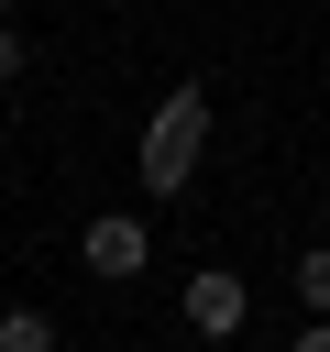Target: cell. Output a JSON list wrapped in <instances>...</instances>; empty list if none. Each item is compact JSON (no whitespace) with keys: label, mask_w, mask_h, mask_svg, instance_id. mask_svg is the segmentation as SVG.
I'll use <instances>...</instances> for the list:
<instances>
[{"label":"cell","mask_w":330,"mask_h":352,"mask_svg":"<svg viewBox=\"0 0 330 352\" xmlns=\"http://www.w3.org/2000/svg\"><path fill=\"white\" fill-rule=\"evenodd\" d=\"M0 352H55V319L44 308H0Z\"/></svg>","instance_id":"cell-5"},{"label":"cell","mask_w":330,"mask_h":352,"mask_svg":"<svg viewBox=\"0 0 330 352\" xmlns=\"http://www.w3.org/2000/svg\"><path fill=\"white\" fill-rule=\"evenodd\" d=\"M198 154H209V88L187 77V88H165L154 121H143V187H154V198H187Z\"/></svg>","instance_id":"cell-1"},{"label":"cell","mask_w":330,"mask_h":352,"mask_svg":"<svg viewBox=\"0 0 330 352\" xmlns=\"http://www.w3.org/2000/svg\"><path fill=\"white\" fill-rule=\"evenodd\" d=\"M165 352H198V341H165Z\"/></svg>","instance_id":"cell-8"},{"label":"cell","mask_w":330,"mask_h":352,"mask_svg":"<svg viewBox=\"0 0 330 352\" xmlns=\"http://www.w3.org/2000/svg\"><path fill=\"white\" fill-rule=\"evenodd\" d=\"M297 352H330V319H308V330H297Z\"/></svg>","instance_id":"cell-7"},{"label":"cell","mask_w":330,"mask_h":352,"mask_svg":"<svg viewBox=\"0 0 330 352\" xmlns=\"http://www.w3.org/2000/svg\"><path fill=\"white\" fill-rule=\"evenodd\" d=\"M77 253H88V275H110V286H121V275H143V253H154V231H143L132 209H99Z\"/></svg>","instance_id":"cell-3"},{"label":"cell","mask_w":330,"mask_h":352,"mask_svg":"<svg viewBox=\"0 0 330 352\" xmlns=\"http://www.w3.org/2000/svg\"><path fill=\"white\" fill-rule=\"evenodd\" d=\"M0 11H22V0H0Z\"/></svg>","instance_id":"cell-9"},{"label":"cell","mask_w":330,"mask_h":352,"mask_svg":"<svg viewBox=\"0 0 330 352\" xmlns=\"http://www.w3.org/2000/svg\"><path fill=\"white\" fill-rule=\"evenodd\" d=\"M187 330L198 341H242L253 330V286L242 275H187Z\"/></svg>","instance_id":"cell-2"},{"label":"cell","mask_w":330,"mask_h":352,"mask_svg":"<svg viewBox=\"0 0 330 352\" xmlns=\"http://www.w3.org/2000/svg\"><path fill=\"white\" fill-rule=\"evenodd\" d=\"M11 77H22V33L0 22V88H11Z\"/></svg>","instance_id":"cell-6"},{"label":"cell","mask_w":330,"mask_h":352,"mask_svg":"<svg viewBox=\"0 0 330 352\" xmlns=\"http://www.w3.org/2000/svg\"><path fill=\"white\" fill-rule=\"evenodd\" d=\"M286 275H297V308H308V319H330V242H308Z\"/></svg>","instance_id":"cell-4"}]
</instances>
